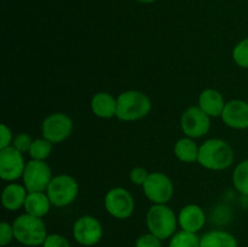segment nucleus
<instances>
[{
    "label": "nucleus",
    "instance_id": "nucleus-20",
    "mask_svg": "<svg viewBox=\"0 0 248 247\" xmlns=\"http://www.w3.org/2000/svg\"><path fill=\"white\" fill-rule=\"evenodd\" d=\"M200 247H239L236 237L225 230H211L200 237Z\"/></svg>",
    "mask_w": 248,
    "mask_h": 247
},
{
    "label": "nucleus",
    "instance_id": "nucleus-16",
    "mask_svg": "<svg viewBox=\"0 0 248 247\" xmlns=\"http://www.w3.org/2000/svg\"><path fill=\"white\" fill-rule=\"evenodd\" d=\"M225 104L227 102L223 94L216 89H206L199 94L198 106L211 118L222 116Z\"/></svg>",
    "mask_w": 248,
    "mask_h": 247
},
{
    "label": "nucleus",
    "instance_id": "nucleus-10",
    "mask_svg": "<svg viewBox=\"0 0 248 247\" xmlns=\"http://www.w3.org/2000/svg\"><path fill=\"white\" fill-rule=\"evenodd\" d=\"M73 237L84 247H92L99 244L103 237V227L98 218L93 216H81L73 224Z\"/></svg>",
    "mask_w": 248,
    "mask_h": 247
},
{
    "label": "nucleus",
    "instance_id": "nucleus-2",
    "mask_svg": "<svg viewBox=\"0 0 248 247\" xmlns=\"http://www.w3.org/2000/svg\"><path fill=\"white\" fill-rule=\"evenodd\" d=\"M116 118L120 121L132 123L142 120L152 110L149 96L138 90H127L116 97Z\"/></svg>",
    "mask_w": 248,
    "mask_h": 247
},
{
    "label": "nucleus",
    "instance_id": "nucleus-18",
    "mask_svg": "<svg viewBox=\"0 0 248 247\" xmlns=\"http://www.w3.org/2000/svg\"><path fill=\"white\" fill-rule=\"evenodd\" d=\"M51 206L52 203L46 191H33V193H28L23 208L28 215L43 218L50 212Z\"/></svg>",
    "mask_w": 248,
    "mask_h": 247
},
{
    "label": "nucleus",
    "instance_id": "nucleus-19",
    "mask_svg": "<svg viewBox=\"0 0 248 247\" xmlns=\"http://www.w3.org/2000/svg\"><path fill=\"white\" fill-rule=\"evenodd\" d=\"M199 150L200 147L196 144L195 139L190 137H182L174 143L173 153L174 156L179 160V161L184 162V164H193V162H198L199 159Z\"/></svg>",
    "mask_w": 248,
    "mask_h": 247
},
{
    "label": "nucleus",
    "instance_id": "nucleus-17",
    "mask_svg": "<svg viewBox=\"0 0 248 247\" xmlns=\"http://www.w3.org/2000/svg\"><path fill=\"white\" fill-rule=\"evenodd\" d=\"M116 107H118V101L109 92H97L91 98V110L97 118H114L116 116Z\"/></svg>",
    "mask_w": 248,
    "mask_h": 247
},
{
    "label": "nucleus",
    "instance_id": "nucleus-1",
    "mask_svg": "<svg viewBox=\"0 0 248 247\" xmlns=\"http://www.w3.org/2000/svg\"><path fill=\"white\" fill-rule=\"evenodd\" d=\"M235 160L232 145L220 138H211L200 145L198 164L211 171H223L229 169Z\"/></svg>",
    "mask_w": 248,
    "mask_h": 247
},
{
    "label": "nucleus",
    "instance_id": "nucleus-5",
    "mask_svg": "<svg viewBox=\"0 0 248 247\" xmlns=\"http://www.w3.org/2000/svg\"><path fill=\"white\" fill-rule=\"evenodd\" d=\"M46 194L52 206L65 207L77 200L79 195V184L73 176L65 173L57 174L48 184Z\"/></svg>",
    "mask_w": 248,
    "mask_h": 247
},
{
    "label": "nucleus",
    "instance_id": "nucleus-7",
    "mask_svg": "<svg viewBox=\"0 0 248 247\" xmlns=\"http://www.w3.org/2000/svg\"><path fill=\"white\" fill-rule=\"evenodd\" d=\"M74 124L70 116L65 113L56 111L44 119L41 124V133L43 137L50 140L52 144H60L72 135Z\"/></svg>",
    "mask_w": 248,
    "mask_h": 247
},
{
    "label": "nucleus",
    "instance_id": "nucleus-24",
    "mask_svg": "<svg viewBox=\"0 0 248 247\" xmlns=\"http://www.w3.org/2000/svg\"><path fill=\"white\" fill-rule=\"evenodd\" d=\"M232 60L240 68L248 69V38L239 41L232 48Z\"/></svg>",
    "mask_w": 248,
    "mask_h": 247
},
{
    "label": "nucleus",
    "instance_id": "nucleus-25",
    "mask_svg": "<svg viewBox=\"0 0 248 247\" xmlns=\"http://www.w3.org/2000/svg\"><path fill=\"white\" fill-rule=\"evenodd\" d=\"M33 138L26 132H21L14 137V142H12V147L16 148L21 153H28L33 143Z\"/></svg>",
    "mask_w": 248,
    "mask_h": 247
},
{
    "label": "nucleus",
    "instance_id": "nucleus-27",
    "mask_svg": "<svg viewBox=\"0 0 248 247\" xmlns=\"http://www.w3.org/2000/svg\"><path fill=\"white\" fill-rule=\"evenodd\" d=\"M162 240L152 232H145L136 240L135 247H161Z\"/></svg>",
    "mask_w": 248,
    "mask_h": 247
},
{
    "label": "nucleus",
    "instance_id": "nucleus-9",
    "mask_svg": "<svg viewBox=\"0 0 248 247\" xmlns=\"http://www.w3.org/2000/svg\"><path fill=\"white\" fill-rule=\"evenodd\" d=\"M52 178V171L47 162L31 159L26 165L22 182L27 190L33 193V191H46Z\"/></svg>",
    "mask_w": 248,
    "mask_h": 247
},
{
    "label": "nucleus",
    "instance_id": "nucleus-3",
    "mask_svg": "<svg viewBox=\"0 0 248 247\" xmlns=\"http://www.w3.org/2000/svg\"><path fill=\"white\" fill-rule=\"evenodd\" d=\"M12 228H14L15 240L28 247L43 246L46 236L48 235L43 218L28 215L26 212L15 218L12 222Z\"/></svg>",
    "mask_w": 248,
    "mask_h": 247
},
{
    "label": "nucleus",
    "instance_id": "nucleus-28",
    "mask_svg": "<svg viewBox=\"0 0 248 247\" xmlns=\"http://www.w3.org/2000/svg\"><path fill=\"white\" fill-rule=\"evenodd\" d=\"M43 247H72L70 246V242L68 241V239L65 236L61 234H48L46 236L45 241H44Z\"/></svg>",
    "mask_w": 248,
    "mask_h": 247
},
{
    "label": "nucleus",
    "instance_id": "nucleus-31",
    "mask_svg": "<svg viewBox=\"0 0 248 247\" xmlns=\"http://www.w3.org/2000/svg\"><path fill=\"white\" fill-rule=\"evenodd\" d=\"M137 1L143 2V4H150V2H154L156 1V0H137Z\"/></svg>",
    "mask_w": 248,
    "mask_h": 247
},
{
    "label": "nucleus",
    "instance_id": "nucleus-8",
    "mask_svg": "<svg viewBox=\"0 0 248 247\" xmlns=\"http://www.w3.org/2000/svg\"><path fill=\"white\" fill-rule=\"evenodd\" d=\"M142 188L145 198L152 203H169L174 194L172 179L159 171L150 172Z\"/></svg>",
    "mask_w": 248,
    "mask_h": 247
},
{
    "label": "nucleus",
    "instance_id": "nucleus-29",
    "mask_svg": "<svg viewBox=\"0 0 248 247\" xmlns=\"http://www.w3.org/2000/svg\"><path fill=\"white\" fill-rule=\"evenodd\" d=\"M149 173L150 172H148L147 169H144V167H142V166L133 167L130 172L131 183L135 184V185H138V186H143V184H144L145 181H147Z\"/></svg>",
    "mask_w": 248,
    "mask_h": 247
},
{
    "label": "nucleus",
    "instance_id": "nucleus-32",
    "mask_svg": "<svg viewBox=\"0 0 248 247\" xmlns=\"http://www.w3.org/2000/svg\"><path fill=\"white\" fill-rule=\"evenodd\" d=\"M7 247H12V246H7Z\"/></svg>",
    "mask_w": 248,
    "mask_h": 247
},
{
    "label": "nucleus",
    "instance_id": "nucleus-11",
    "mask_svg": "<svg viewBox=\"0 0 248 247\" xmlns=\"http://www.w3.org/2000/svg\"><path fill=\"white\" fill-rule=\"evenodd\" d=\"M211 119L199 106L186 108L181 116V128L184 136L193 139L206 136L211 130Z\"/></svg>",
    "mask_w": 248,
    "mask_h": 247
},
{
    "label": "nucleus",
    "instance_id": "nucleus-26",
    "mask_svg": "<svg viewBox=\"0 0 248 247\" xmlns=\"http://www.w3.org/2000/svg\"><path fill=\"white\" fill-rule=\"evenodd\" d=\"M12 240H15V232L14 228H12V223L9 222H1L0 224V246L7 247L11 244Z\"/></svg>",
    "mask_w": 248,
    "mask_h": 247
},
{
    "label": "nucleus",
    "instance_id": "nucleus-22",
    "mask_svg": "<svg viewBox=\"0 0 248 247\" xmlns=\"http://www.w3.org/2000/svg\"><path fill=\"white\" fill-rule=\"evenodd\" d=\"M169 247H200V236L181 229L170 239Z\"/></svg>",
    "mask_w": 248,
    "mask_h": 247
},
{
    "label": "nucleus",
    "instance_id": "nucleus-30",
    "mask_svg": "<svg viewBox=\"0 0 248 247\" xmlns=\"http://www.w3.org/2000/svg\"><path fill=\"white\" fill-rule=\"evenodd\" d=\"M14 137L15 136L12 135L11 128L5 125V124H1V126H0V149L11 147L12 142H14Z\"/></svg>",
    "mask_w": 248,
    "mask_h": 247
},
{
    "label": "nucleus",
    "instance_id": "nucleus-4",
    "mask_svg": "<svg viewBox=\"0 0 248 247\" xmlns=\"http://www.w3.org/2000/svg\"><path fill=\"white\" fill-rule=\"evenodd\" d=\"M149 232L161 240H170L177 232L178 215L167 203H153L145 216Z\"/></svg>",
    "mask_w": 248,
    "mask_h": 247
},
{
    "label": "nucleus",
    "instance_id": "nucleus-21",
    "mask_svg": "<svg viewBox=\"0 0 248 247\" xmlns=\"http://www.w3.org/2000/svg\"><path fill=\"white\" fill-rule=\"evenodd\" d=\"M232 184L240 194L248 196V159L235 166L232 172Z\"/></svg>",
    "mask_w": 248,
    "mask_h": 247
},
{
    "label": "nucleus",
    "instance_id": "nucleus-12",
    "mask_svg": "<svg viewBox=\"0 0 248 247\" xmlns=\"http://www.w3.org/2000/svg\"><path fill=\"white\" fill-rule=\"evenodd\" d=\"M26 165L23 153L12 145L0 149V178L2 181L16 182L22 178Z\"/></svg>",
    "mask_w": 248,
    "mask_h": 247
},
{
    "label": "nucleus",
    "instance_id": "nucleus-23",
    "mask_svg": "<svg viewBox=\"0 0 248 247\" xmlns=\"http://www.w3.org/2000/svg\"><path fill=\"white\" fill-rule=\"evenodd\" d=\"M53 144L47 140L46 138H36L31 143V147L29 149L28 154L31 156V159L33 160H41V161H46L48 156L51 155L52 152Z\"/></svg>",
    "mask_w": 248,
    "mask_h": 247
},
{
    "label": "nucleus",
    "instance_id": "nucleus-15",
    "mask_svg": "<svg viewBox=\"0 0 248 247\" xmlns=\"http://www.w3.org/2000/svg\"><path fill=\"white\" fill-rule=\"evenodd\" d=\"M29 191L27 190L23 184L10 182L1 193V203L5 210L16 212L22 207H24V202L28 196Z\"/></svg>",
    "mask_w": 248,
    "mask_h": 247
},
{
    "label": "nucleus",
    "instance_id": "nucleus-13",
    "mask_svg": "<svg viewBox=\"0 0 248 247\" xmlns=\"http://www.w3.org/2000/svg\"><path fill=\"white\" fill-rule=\"evenodd\" d=\"M220 118L228 127L234 130H247L248 102L244 99H232L227 102Z\"/></svg>",
    "mask_w": 248,
    "mask_h": 247
},
{
    "label": "nucleus",
    "instance_id": "nucleus-14",
    "mask_svg": "<svg viewBox=\"0 0 248 247\" xmlns=\"http://www.w3.org/2000/svg\"><path fill=\"white\" fill-rule=\"evenodd\" d=\"M206 224V213L202 207L195 203H189L181 208L178 213V225L182 230L198 234Z\"/></svg>",
    "mask_w": 248,
    "mask_h": 247
},
{
    "label": "nucleus",
    "instance_id": "nucleus-6",
    "mask_svg": "<svg viewBox=\"0 0 248 247\" xmlns=\"http://www.w3.org/2000/svg\"><path fill=\"white\" fill-rule=\"evenodd\" d=\"M106 211L116 219H127L135 212V199L127 189L115 186L107 191L104 196Z\"/></svg>",
    "mask_w": 248,
    "mask_h": 247
}]
</instances>
